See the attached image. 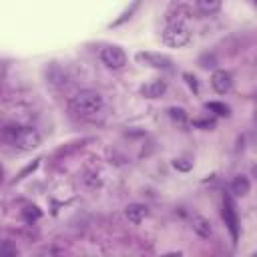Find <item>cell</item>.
<instances>
[{
    "label": "cell",
    "instance_id": "13",
    "mask_svg": "<svg viewBox=\"0 0 257 257\" xmlns=\"http://www.w3.org/2000/svg\"><path fill=\"white\" fill-rule=\"evenodd\" d=\"M205 108H207V110H211V112H215L217 116H229V114H231V108H229L225 102H217V100L207 102V104H205Z\"/></svg>",
    "mask_w": 257,
    "mask_h": 257
},
{
    "label": "cell",
    "instance_id": "11",
    "mask_svg": "<svg viewBox=\"0 0 257 257\" xmlns=\"http://www.w3.org/2000/svg\"><path fill=\"white\" fill-rule=\"evenodd\" d=\"M231 191H233L237 197H245V195H249V191H251V183H249V179L243 177V175H237V177L231 181Z\"/></svg>",
    "mask_w": 257,
    "mask_h": 257
},
{
    "label": "cell",
    "instance_id": "12",
    "mask_svg": "<svg viewBox=\"0 0 257 257\" xmlns=\"http://www.w3.org/2000/svg\"><path fill=\"white\" fill-rule=\"evenodd\" d=\"M193 231H195L199 237H203V239L211 237V221L205 219V217H201V215L193 217Z\"/></svg>",
    "mask_w": 257,
    "mask_h": 257
},
{
    "label": "cell",
    "instance_id": "10",
    "mask_svg": "<svg viewBox=\"0 0 257 257\" xmlns=\"http://www.w3.org/2000/svg\"><path fill=\"white\" fill-rule=\"evenodd\" d=\"M195 6H197V10H199L201 14L213 16V14H217V12L221 10L223 0H195Z\"/></svg>",
    "mask_w": 257,
    "mask_h": 257
},
{
    "label": "cell",
    "instance_id": "7",
    "mask_svg": "<svg viewBox=\"0 0 257 257\" xmlns=\"http://www.w3.org/2000/svg\"><path fill=\"white\" fill-rule=\"evenodd\" d=\"M211 86L217 94H227L233 86V76L229 70L225 68H217L213 74H211Z\"/></svg>",
    "mask_w": 257,
    "mask_h": 257
},
{
    "label": "cell",
    "instance_id": "21",
    "mask_svg": "<svg viewBox=\"0 0 257 257\" xmlns=\"http://www.w3.org/2000/svg\"><path fill=\"white\" fill-rule=\"evenodd\" d=\"M253 2H255V4H257V0H253Z\"/></svg>",
    "mask_w": 257,
    "mask_h": 257
},
{
    "label": "cell",
    "instance_id": "3",
    "mask_svg": "<svg viewBox=\"0 0 257 257\" xmlns=\"http://www.w3.org/2000/svg\"><path fill=\"white\" fill-rule=\"evenodd\" d=\"M161 40L169 48H183L191 40V30L185 22L181 20H169V24L163 28Z\"/></svg>",
    "mask_w": 257,
    "mask_h": 257
},
{
    "label": "cell",
    "instance_id": "1",
    "mask_svg": "<svg viewBox=\"0 0 257 257\" xmlns=\"http://www.w3.org/2000/svg\"><path fill=\"white\" fill-rule=\"evenodd\" d=\"M102 104H104V98L94 88H82V90H78L70 98V102H68L70 112L74 116H80V118H92L94 114H98L102 110Z\"/></svg>",
    "mask_w": 257,
    "mask_h": 257
},
{
    "label": "cell",
    "instance_id": "8",
    "mask_svg": "<svg viewBox=\"0 0 257 257\" xmlns=\"http://www.w3.org/2000/svg\"><path fill=\"white\" fill-rule=\"evenodd\" d=\"M139 92H141L145 98H159V96H163V94L167 92V80H163V78L151 80V82L143 84V86L139 88Z\"/></svg>",
    "mask_w": 257,
    "mask_h": 257
},
{
    "label": "cell",
    "instance_id": "15",
    "mask_svg": "<svg viewBox=\"0 0 257 257\" xmlns=\"http://www.w3.org/2000/svg\"><path fill=\"white\" fill-rule=\"evenodd\" d=\"M173 167H175L177 171H183V173H187V171H191L193 163H191V161H187V159H175V161H173Z\"/></svg>",
    "mask_w": 257,
    "mask_h": 257
},
{
    "label": "cell",
    "instance_id": "20",
    "mask_svg": "<svg viewBox=\"0 0 257 257\" xmlns=\"http://www.w3.org/2000/svg\"><path fill=\"white\" fill-rule=\"evenodd\" d=\"M253 120H255V126H257V110H255V116H253Z\"/></svg>",
    "mask_w": 257,
    "mask_h": 257
},
{
    "label": "cell",
    "instance_id": "4",
    "mask_svg": "<svg viewBox=\"0 0 257 257\" xmlns=\"http://www.w3.org/2000/svg\"><path fill=\"white\" fill-rule=\"evenodd\" d=\"M221 215H223V221L231 233V239H233V245H237V239H239V217H237V209H235V203L229 195L223 197V209H221Z\"/></svg>",
    "mask_w": 257,
    "mask_h": 257
},
{
    "label": "cell",
    "instance_id": "14",
    "mask_svg": "<svg viewBox=\"0 0 257 257\" xmlns=\"http://www.w3.org/2000/svg\"><path fill=\"white\" fill-rule=\"evenodd\" d=\"M139 2H141V0H135V2H133V6H131L128 10H124V12L120 14V18H116V20H114V22L110 24V28H112V26H120L122 22H126V20H128V18L133 16V12L137 10V6H139Z\"/></svg>",
    "mask_w": 257,
    "mask_h": 257
},
{
    "label": "cell",
    "instance_id": "16",
    "mask_svg": "<svg viewBox=\"0 0 257 257\" xmlns=\"http://www.w3.org/2000/svg\"><path fill=\"white\" fill-rule=\"evenodd\" d=\"M16 253L18 251H16V247L10 245V241H4L2 243V249H0V255L2 257H16Z\"/></svg>",
    "mask_w": 257,
    "mask_h": 257
},
{
    "label": "cell",
    "instance_id": "18",
    "mask_svg": "<svg viewBox=\"0 0 257 257\" xmlns=\"http://www.w3.org/2000/svg\"><path fill=\"white\" fill-rule=\"evenodd\" d=\"M193 124H195V126H201V128L207 131V128H213V126H215V120H195Z\"/></svg>",
    "mask_w": 257,
    "mask_h": 257
},
{
    "label": "cell",
    "instance_id": "19",
    "mask_svg": "<svg viewBox=\"0 0 257 257\" xmlns=\"http://www.w3.org/2000/svg\"><path fill=\"white\" fill-rule=\"evenodd\" d=\"M185 78H187V82H189V86L195 90V92H199V84H197V78L195 76H191V74H183Z\"/></svg>",
    "mask_w": 257,
    "mask_h": 257
},
{
    "label": "cell",
    "instance_id": "6",
    "mask_svg": "<svg viewBox=\"0 0 257 257\" xmlns=\"http://www.w3.org/2000/svg\"><path fill=\"white\" fill-rule=\"evenodd\" d=\"M100 60L106 68H112V70H118L126 64V52L120 48V46H104L100 50Z\"/></svg>",
    "mask_w": 257,
    "mask_h": 257
},
{
    "label": "cell",
    "instance_id": "2",
    "mask_svg": "<svg viewBox=\"0 0 257 257\" xmlns=\"http://www.w3.org/2000/svg\"><path fill=\"white\" fill-rule=\"evenodd\" d=\"M4 141L10 143L12 147L20 149V151H32V149L40 147L42 137H40V133L34 126L14 124V126H6L4 128Z\"/></svg>",
    "mask_w": 257,
    "mask_h": 257
},
{
    "label": "cell",
    "instance_id": "9",
    "mask_svg": "<svg viewBox=\"0 0 257 257\" xmlns=\"http://www.w3.org/2000/svg\"><path fill=\"white\" fill-rule=\"evenodd\" d=\"M124 215H126V219H128L133 225H139V223L147 217V207L141 205V203H131V205H126Z\"/></svg>",
    "mask_w": 257,
    "mask_h": 257
},
{
    "label": "cell",
    "instance_id": "17",
    "mask_svg": "<svg viewBox=\"0 0 257 257\" xmlns=\"http://www.w3.org/2000/svg\"><path fill=\"white\" fill-rule=\"evenodd\" d=\"M169 114H171V118H175L179 122H185L187 120V114H185L183 108H169Z\"/></svg>",
    "mask_w": 257,
    "mask_h": 257
},
{
    "label": "cell",
    "instance_id": "5",
    "mask_svg": "<svg viewBox=\"0 0 257 257\" xmlns=\"http://www.w3.org/2000/svg\"><path fill=\"white\" fill-rule=\"evenodd\" d=\"M141 64L149 66V68H157V70H171L173 68V60L167 56V54H161V52H137L135 56Z\"/></svg>",
    "mask_w": 257,
    "mask_h": 257
}]
</instances>
